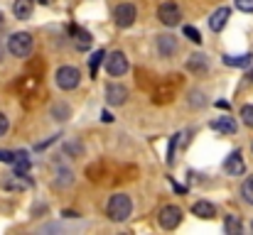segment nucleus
Segmentation results:
<instances>
[{
    "instance_id": "nucleus-32",
    "label": "nucleus",
    "mask_w": 253,
    "mask_h": 235,
    "mask_svg": "<svg viewBox=\"0 0 253 235\" xmlns=\"http://www.w3.org/2000/svg\"><path fill=\"white\" fill-rule=\"evenodd\" d=\"M12 157H15V152H10V150H0V162L12 164Z\"/></svg>"
},
{
    "instance_id": "nucleus-22",
    "label": "nucleus",
    "mask_w": 253,
    "mask_h": 235,
    "mask_svg": "<svg viewBox=\"0 0 253 235\" xmlns=\"http://www.w3.org/2000/svg\"><path fill=\"white\" fill-rule=\"evenodd\" d=\"M54 181H57V186H69V184H74V174L69 169H59Z\"/></svg>"
},
{
    "instance_id": "nucleus-13",
    "label": "nucleus",
    "mask_w": 253,
    "mask_h": 235,
    "mask_svg": "<svg viewBox=\"0 0 253 235\" xmlns=\"http://www.w3.org/2000/svg\"><path fill=\"white\" fill-rule=\"evenodd\" d=\"M211 130H216V133H224V135H236L239 125H236V120H234V118L224 115V118H216V120L211 123Z\"/></svg>"
},
{
    "instance_id": "nucleus-34",
    "label": "nucleus",
    "mask_w": 253,
    "mask_h": 235,
    "mask_svg": "<svg viewBox=\"0 0 253 235\" xmlns=\"http://www.w3.org/2000/svg\"><path fill=\"white\" fill-rule=\"evenodd\" d=\"M249 78H251V81H253V69H251V74H249Z\"/></svg>"
},
{
    "instance_id": "nucleus-2",
    "label": "nucleus",
    "mask_w": 253,
    "mask_h": 235,
    "mask_svg": "<svg viewBox=\"0 0 253 235\" xmlns=\"http://www.w3.org/2000/svg\"><path fill=\"white\" fill-rule=\"evenodd\" d=\"M32 47H35V42H32V34L30 32H15L7 39V52L12 57H20V59L30 57L32 54Z\"/></svg>"
},
{
    "instance_id": "nucleus-8",
    "label": "nucleus",
    "mask_w": 253,
    "mask_h": 235,
    "mask_svg": "<svg viewBox=\"0 0 253 235\" xmlns=\"http://www.w3.org/2000/svg\"><path fill=\"white\" fill-rule=\"evenodd\" d=\"M128 98V88L121 83H108L106 86V103L108 105H123Z\"/></svg>"
},
{
    "instance_id": "nucleus-7",
    "label": "nucleus",
    "mask_w": 253,
    "mask_h": 235,
    "mask_svg": "<svg viewBox=\"0 0 253 235\" xmlns=\"http://www.w3.org/2000/svg\"><path fill=\"white\" fill-rule=\"evenodd\" d=\"M158 221H160V226H163L165 231H174V228L182 223V211H179L177 206H165V208L160 211Z\"/></svg>"
},
{
    "instance_id": "nucleus-35",
    "label": "nucleus",
    "mask_w": 253,
    "mask_h": 235,
    "mask_svg": "<svg viewBox=\"0 0 253 235\" xmlns=\"http://www.w3.org/2000/svg\"><path fill=\"white\" fill-rule=\"evenodd\" d=\"M0 27H2V15H0Z\"/></svg>"
},
{
    "instance_id": "nucleus-29",
    "label": "nucleus",
    "mask_w": 253,
    "mask_h": 235,
    "mask_svg": "<svg viewBox=\"0 0 253 235\" xmlns=\"http://www.w3.org/2000/svg\"><path fill=\"white\" fill-rule=\"evenodd\" d=\"M236 7L244 12H253V0H236Z\"/></svg>"
},
{
    "instance_id": "nucleus-21",
    "label": "nucleus",
    "mask_w": 253,
    "mask_h": 235,
    "mask_svg": "<svg viewBox=\"0 0 253 235\" xmlns=\"http://www.w3.org/2000/svg\"><path fill=\"white\" fill-rule=\"evenodd\" d=\"M241 196H244L246 203H251L253 206V174L244 179V184H241Z\"/></svg>"
},
{
    "instance_id": "nucleus-28",
    "label": "nucleus",
    "mask_w": 253,
    "mask_h": 235,
    "mask_svg": "<svg viewBox=\"0 0 253 235\" xmlns=\"http://www.w3.org/2000/svg\"><path fill=\"white\" fill-rule=\"evenodd\" d=\"M241 118H244V123L249 128H253V105H244L241 108Z\"/></svg>"
},
{
    "instance_id": "nucleus-16",
    "label": "nucleus",
    "mask_w": 253,
    "mask_h": 235,
    "mask_svg": "<svg viewBox=\"0 0 253 235\" xmlns=\"http://www.w3.org/2000/svg\"><path fill=\"white\" fill-rule=\"evenodd\" d=\"M192 213L197 216V218H214L216 216V208H214V203H209V201H197L194 206H192Z\"/></svg>"
},
{
    "instance_id": "nucleus-33",
    "label": "nucleus",
    "mask_w": 253,
    "mask_h": 235,
    "mask_svg": "<svg viewBox=\"0 0 253 235\" xmlns=\"http://www.w3.org/2000/svg\"><path fill=\"white\" fill-rule=\"evenodd\" d=\"M101 120H103V123H113V113L103 110V113H101Z\"/></svg>"
},
{
    "instance_id": "nucleus-26",
    "label": "nucleus",
    "mask_w": 253,
    "mask_h": 235,
    "mask_svg": "<svg viewBox=\"0 0 253 235\" xmlns=\"http://www.w3.org/2000/svg\"><path fill=\"white\" fill-rule=\"evenodd\" d=\"M184 37L189 39V42H194V44H202V34L197 32V27H192V25H187L184 27Z\"/></svg>"
},
{
    "instance_id": "nucleus-6",
    "label": "nucleus",
    "mask_w": 253,
    "mask_h": 235,
    "mask_svg": "<svg viewBox=\"0 0 253 235\" xmlns=\"http://www.w3.org/2000/svg\"><path fill=\"white\" fill-rule=\"evenodd\" d=\"M135 17H138V10H135V5H130V2H121V5H116V10H113V20H116V25L118 27H130L133 22H135Z\"/></svg>"
},
{
    "instance_id": "nucleus-5",
    "label": "nucleus",
    "mask_w": 253,
    "mask_h": 235,
    "mask_svg": "<svg viewBox=\"0 0 253 235\" xmlns=\"http://www.w3.org/2000/svg\"><path fill=\"white\" fill-rule=\"evenodd\" d=\"M103 64H106V74L108 76H123L128 71V59L123 52H111L103 57Z\"/></svg>"
},
{
    "instance_id": "nucleus-31",
    "label": "nucleus",
    "mask_w": 253,
    "mask_h": 235,
    "mask_svg": "<svg viewBox=\"0 0 253 235\" xmlns=\"http://www.w3.org/2000/svg\"><path fill=\"white\" fill-rule=\"evenodd\" d=\"M7 130H10V120L5 118V113H0V137H2Z\"/></svg>"
},
{
    "instance_id": "nucleus-18",
    "label": "nucleus",
    "mask_w": 253,
    "mask_h": 235,
    "mask_svg": "<svg viewBox=\"0 0 253 235\" xmlns=\"http://www.w3.org/2000/svg\"><path fill=\"white\" fill-rule=\"evenodd\" d=\"M69 32H72V37L77 39V49H82V52H86L93 37H91V34L86 32V30H79V27H69Z\"/></svg>"
},
{
    "instance_id": "nucleus-10",
    "label": "nucleus",
    "mask_w": 253,
    "mask_h": 235,
    "mask_svg": "<svg viewBox=\"0 0 253 235\" xmlns=\"http://www.w3.org/2000/svg\"><path fill=\"white\" fill-rule=\"evenodd\" d=\"M177 49H179V44H177V37L174 34H160L158 37V52H160V57L169 59L172 54H177Z\"/></svg>"
},
{
    "instance_id": "nucleus-11",
    "label": "nucleus",
    "mask_w": 253,
    "mask_h": 235,
    "mask_svg": "<svg viewBox=\"0 0 253 235\" xmlns=\"http://www.w3.org/2000/svg\"><path fill=\"white\" fill-rule=\"evenodd\" d=\"M2 186H5L7 191H25V189L32 186V181H30L25 174H17V171H15V174H10V176L2 181Z\"/></svg>"
},
{
    "instance_id": "nucleus-19",
    "label": "nucleus",
    "mask_w": 253,
    "mask_h": 235,
    "mask_svg": "<svg viewBox=\"0 0 253 235\" xmlns=\"http://www.w3.org/2000/svg\"><path fill=\"white\" fill-rule=\"evenodd\" d=\"M187 69H189V71H207V69H209V59H207L204 54H194V57H189Z\"/></svg>"
},
{
    "instance_id": "nucleus-27",
    "label": "nucleus",
    "mask_w": 253,
    "mask_h": 235,
    "mask_svg": "<svg viewBox=\"0 0 253 235\" xmlns=\"http://www.w3.org/2000/svg\"><path fill=\"white\" fill-rule=\"evenodd\" d=\"M189 103H192L194 108H202V105H207V101H204V93H202V91H192V93H189Z\"/></svg>"
},
{
    "instance_id": "nucleus-4",
    "label": "nucleus",
    "mask_w": 253,
    "mask_h": 235,
    "mask_svg": "<svg viewBox=\"0 0 253 235\" xmlns=\"http://www.w3.org/2000/svg\"><path fill=\"white\" fill-rule=\"evenodd\" d=\"M158 20L165 25V27H177L179 22H182V10H179V5L177 2H163L160 7H158Z\"/></svg>"
},
{
    "instance_id": "nucleus-3",
    "label": "nucleus",
    "mask_w": 253,
    "mask_h": 235,
    "mask_svg": "<svg viewBox=\"0 0 253 235\" xmlns=\"http://www.w3.org/2000/svg\"><path fill=\"white\" fill-rule=\"evenodd\" d=\"M54 81L62 91H74L82 81V71L77 67H59L57 74H54Z\"/></svg>"
},
{
    "instance_id": "nucleus-30",
    "label": "nucleus",
    "mask_w": 253,
    "mask_h": 235,
    "mask_svg": "<svg viewBox=\"0 0 253 235\" xmlns=\"http://www.w3.org/2000/svg\"><path fill=\"white\" fill-rule=\"evenodd\" d=\"M177 140H179V135H174L172 137V142H169V150H168V164L174 162V145H177Z\"/></svg>"
},
{
    "instance_id": "nucleus-17",
    "label": "nucleus",
    "mask_w": 253,
    "mask_h": 235,
    "mask_svg": "<svg viewBox=\"0 0 253 235\" xmlns=\"http://www.w3.org/2000/svg\"><path fill=\"white\" fill-rule=\"evenodd\" d=\"M12 167H15V171L17 174H27V169L32 167V162H30V157L25 150H17L15 157H12Z\"/></svg>"
},
{
    "instance_id": "nucleus-15",
    "label": "nucleus",
    "mask_w": 253,
    "mask_h": 235,
    "mask_svg": "<svg viewBox=\"0 0 253 235\" xmlns=\"http://www.w3.org/2000/svg\"><path fill=\"white\" fill-rule=\"evenodd\" d=\"M251 59H253L251 52H249V54H226V57H224V64L231 67V69H249Z\"/></svg>"
},
{
    "instance_id": "nucleus-1",
    "label": "nucleus",
    "mask_w": 253,
    "mask_h": 235,
    "mask_svg": "<svg viewBox=\"0 0 253 235\" xmlns=\"http://www.w3.org/2000/svg\"><path fill=\"white\" fill-rule=\"evenodd\" d=\"M130 213H133V201H130V196H126V194H113V196L108 199V203H106V216H108L113 223L128 221Z\"/></svg>"
},
{
    "instance_id": "nucleus-25",
    "label": "nucleus",
    "mask_w": 253,
    "mask_h": 235,
    "mask_svg": "<svg viewBox=\"0 0 253 235\" xmlns=\"http://www.w3.org/2000/svg\"><path fill=\"white\" fill-rule=\"evenodd\" d=\"M224 231H226V233H241L244 228H241V223H239V218H234V216H229V218H226V223H224Z\"/></svg>"
},
{
    "instance_id": "nucleus-14",
    "label": "nucleus",
    "mask_w": 253,
    "mask_h": 235,
    "mask_svg": "<svg viewBox=\"0 0 253 235\" xmlns=\"http://www.w3.org/2000/svg\"><path fill=\"white\" fill-rule=\"evenodd\" d=\"M32 12H35V0H15L12 15H15L17 20H30Z\"/></svg>"
},
{
    "instance_id": "nucleus-20",
    "label": "nucleus",
    "mask_w": 253,
    "mask_h": 235,
    "mask_svg": "<svg viewBox=\"0 0 253 235\" xmlns=\"http://www.w3.org/2000/svg\"><path fill=\"white\" fill-rule=\"evenodd\" d=\"M103 57H106V52H103V49H96V52L91 54V59H88V74H91V78L96 76V71H98V64L103 62Z\"/></svg>"
},
{
    "instance_id": "nucleus-24",
    "label": "nucleus",
    "mask_w": 253,
    "mask_h": 235,
    "mask_svg": "<svg viewBox=\"0 0 253 235\" xmlns=\"http://www.w3.org/2000/svg\"><path fill=\"white\" fill-rule=\"evenodd\" d=\"M64 152L72 157H82V152H84V147H82V142H77V140H69L67 145H64Z\"/></svg>"
},
{
    "instance_id": "nucleus-12",
    "label": "nucleus",
    "mask_w": 253,
    "mask_h": 235,
    "mask_svg": "<svg viewBox=\"0 0 253 235\" xmlns=\"http://www.w3.org/2000/svg\"><path fill=\"white\" fill-rule=\"evenodd\" d=\"M224 169H226V171H229L231 176H241V174L246 171V164H244V157H241V152H239V150L229 155V159L224 162Z\"/></svg>"
},
{
    "instance_id": "nucleus-9",
    "label": "nucleus",
    "mask_w": 253,
    "mask_h": 235,
    "mask_svg": "<svg viewBox=\"0 0 253 235\" xmlns=\"http://www.w3.org/2000/svg\"><path fill=\"white\" fill-rule=\"evenodd\" d=\"M229 17H231V10H229V7H219V10H214V12L209 15V30H211V32H221V30L226 27Z\"/></svg>"
},
{
    "instance_id": "nucleus-23",
    "label": "nucleus",
    "mask_w": 253,
    "mask_h": 235,
    "mask_svg": "<svg viewBox=\"0 0 253 235\" xmlns=\"http://www.w3.org/2000/svg\"><path fill=\"white\" fill-rule=\"evenodd\" d=\"M52 118H54V120H67V118H69V108H67L64 103H54V105H52Z\"/></svg>"
}]
</instances>
